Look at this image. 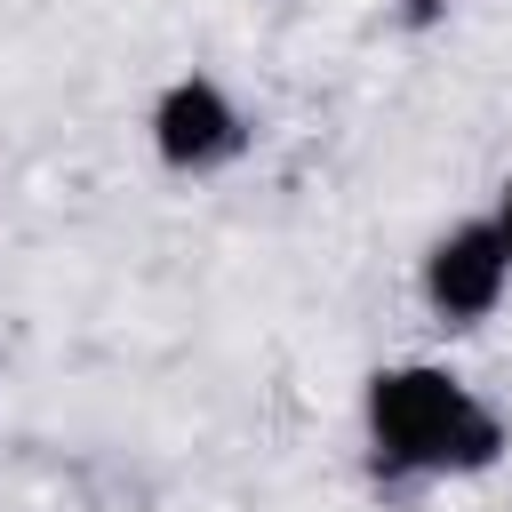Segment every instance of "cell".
I'll list each match as a JSON object with an SVG mask.
<instances>
[{"instance_id": "1", "label": "cell", "mask_w": 512, "mask_h": 512, "mask_svg": "<svg viewBox=\"0 0 512 512\" xmlns=\"http://www.w3.org/2000/svg\"><path fill=\"white\" fill-rule=\"evenodd\" d=\"M368 448L392 480L408 472H488L504 456V416L448 368L432 360H400L368 376Z\"/></svg>"}, {"instance_id": "2", "label": "cell", "mask_w": 512, "mask_h": 512, "mask_svg": "<svg viewBox=\"0 0 512 512\" xmlns=\"http://www.w3.org/2000/svg\"><path fill=\"white\" fill-rule=\"evenodd\" d=\"M424 304H432V320H448V328H480L496 304H504V288H512V256H504V240H496V224L488 216H472V224H448L432 248H424Z\"/></svg>"}, {"instance_id": "3", "label": "cell", "mask_w": 512, "mask_h": 512, "mask_svg": "<svg viewBox=\"0 0 512 512\" xmlns=\"http://www.w3.org/2000/svg\"><path fill=\"white\" fill-rule=\"evenodd\" d=\"M240 144H248V120H240V104L208 72H184V80L160 88V104H152V152H160V168L208 176V168L240 160Z\"/></svg>"}, {"instance_id": "4", "label": "cell", "mask_w": 512, "mask_h": 512, "mask_svg": "<svg viewBox=\"0 0 512 512\" xmlns=\"http://www.w3.org/2000/svg\"><path fill=\"white\" fill-rule=\"evenodd\" d=\"M488 224H496V240H504V256H512V176L496 184V208H488Z\"/></svg>"}]
</instances>
